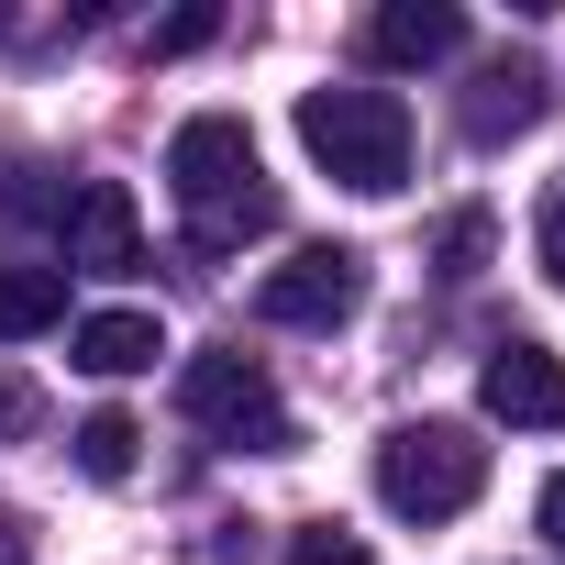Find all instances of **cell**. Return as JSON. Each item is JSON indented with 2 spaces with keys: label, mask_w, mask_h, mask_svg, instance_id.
Wrapping results in <instances>:
<instances>
[{
  "label": "cell",
  "mask_w": 565,
  "mask_h": 565,
  "mask_svg": "<svg viewBox=\"0 0 565 565\" xmlns=\"http://www.w3.org/2000/svg\"><path fill=\"white\" fill-rule=\"evenodd\" d=\"M167 189H178L200 255H233L244 233H277V178H266V156L233 111H189L167 134Z\"/></svg>",
  "instance_id": "6da1fadb"
},
{
  "label": "cell",
  "mask_w": 565,
  "mask_h": 565,
  "mask_svg": "<svg viewBox=\"0 0 565 565\" xmlns=\"http://www.w3.org/2000/svg\"><path fill=\"white\" fill-rule=\"evenodd\" d=\"M300 145H311V167L333 178V189H355V200H388L399 178H411V100L399 89H300Z\"/></svg>",
  "instance_id": "7a4b0ae2"
},
{
  "label": "cell",
  "mask_w": 565,
  "mask_h": 565,
  "mask_svg": "<svg viewBox=\"0 0 565 565\" xmlns=\"http://www.w3.org/2000/svg\"><path fill=\"white\" fill-rule=\"evenodd\" d=\"M178 411H189L200 433L244 444V455H300V422H289V399H277L266 355H244V344H211V355H189V366H178Z\"/></svg>",
  "instance_id": "3957f363"
},
{
  "label": "cell",
  "mask_w": 565,
  "mask_h": 565,
  "mask_svg": "<svg viewBox=\"0 0 565 565\" xmlns=\"http://www.w3.org/2000/svg\"><path fill=\"white\" fill-rule=\"evenodd\" d=\"M477 488H488V444L466 422H399L377 444V499L399 521H455V510H477Z\"/></svg>",
  "instance_id": "277c9868"
},
{
  "label": "cell",
  "mask_w": 565,
  "mask_h": 565,
  "mask_svg": "<svg viewBox=\"0 0 565 565\" xmlns=\"http://www.w3.org/2000/svg\"><path fill=\"white\" fill-rule=\"evenodd\" d=\"M355 311H366V255L355 244H300L289 266L255 277V322H277V333H333Z\"/></svg>",
  "instance_id": "5b68a950"
},
{
  "label": "cell",
  "mask_w": 565,
  "mask_h": 565,
  "mask_svg": "<svg viewBox=\"0 0 565 565\" xmlns=\"http://www.w3.org/2000/svg\"><path fill=\"white\" fill-rule=\"evenodd\" d=\"M477 411L510 422V433H565V355L532 344V333L488 344V366H477Z\"/></svg>",
  "instance_id": "8992f818"
},
{
  "label": "cell",
  "mask_w": 565,
  "mask_h": 565,
  "mask_svg": "<svg viewBox=\"0 0 565 565\" xmlns=\"http://www.w3.org/2000/svg\"><path fill=\"white\" fill-rule=\"evenodd\" d=\"M56 255L89 266V277H134L145 266V222H134V189L122 178H78L67 211H56Z\"/></svg>",
  "instance_id": "52a82bcc"
},
{
  "label": "cell",
  "mask_w": 565,
  "mask_h": 565,
  "mask_svg": "<svg viewBox=\"0 0 565 565\" xmlns=\"http://www.w3.org/2000/svg\"><path fill=\"white\" fill-rule=\"evenodd\" d=\"M455 45H466L455 0H388V12H366V56L377 67H444Z\"/></svg>",
  "instance_id": "ba28073f"
},
{
  "label": "cell",
  "mask_w": 565,
  "mask_h": 565,
  "mask_svg": "<svg viewBox=\"0 0 565 565\" xmlns=\"http://www.w3.org/2000/svg\"><path fill=\"white\" fill-rule=\"evenodd\" d=\"M543 122V67L532 56H488L477 89H466V145H510Z\"/></svg>",
  "instance_id": "9c48e42d"
},
{
  "label": "cell",
  "mask_w": 565,
  "mask_h": 565,
  "mask_svg": "<svg viewBox=\"0 0 565 565\" xmlns=\"http://www.w3.org/2000/svg\"><path fill=\"white\" fill-rule=\"evenodd\" d=\"M67 344H78L67 366H89V377H145V366L167 355V322H156V311H89Z\"/></svg>",
  "instance_id": "30bf717a"
},
{
  "label": "cell",
  "mask_w": 565,
  "mask_h": 565,
  "mask_svg": "<svg viewBox=\"0 0 565 565\" xmlns=\"http://www.w3.org/2000/svg\"><path fill=\"white\" fill-rule=\"evenodd\" d=\"M67 322V266H0V344H34Z\"/></svg>",
  "instance_id": "8fae6325"
},
{
  "label": "cell",
  "mask_w": 565,
  "mask_h": 565,
  "mask_svg": "<svg viewBox=\"0 0 565 565\" xmlns=\"http://www.w3.org/2000/svg\"><path fill=\"white\" fill-rule=\"evenodd\" d=\"M134 455H145V422H134V411H89V422H78V477L122 488V477H134Z\"/></svg>",
  "instance_id": "7c38bea8"
},
{
  "label": "cell",
  "mask_w": 565,
  "mask_h": 565,
  "mask_svg": "<svg viewBox=\"0 0 565 565\" xmlns=\"http://www.w3.org/2000/svg\"><path fill=\"white\" fill-rule=\"evenodd\" d=\"M488 244H499V222H488V211H444L433 266H444V277H477V266H488Z\"/></svg>",
  "instance_id": "4fadbf2b"
},
{
  "label": "cell",
  "mask_w": 565,
  "mask_h": 565,
  "mask_svg": "<svg viewBox=\"0 0 565 565\" xmlns=\"http://www.w3.org/2000/svg\"><path fill=\"white\" fill-rule=\"evenodd\" d=\"M289 565H377V554H366V532H344V521H300V532H289Z\"/></svg>",
  "instance_id": "5bb4252c"
},
{
  "label": "cell",
  "mask_w": 565,
  "mask_h": 565,
  "mask_svg": "<svg viewBox=\"0 0 565 565\" xmlns=\"http://www.w3.org/2000/svg\"><path fill=\"white\" fill-rule=\"evenodd\" d=\"M211 34H222V12H211V0H189V12H167V23L145 34V56H200Z\"/></svg>",
  "instance_id": "9a60e30c"
},
{
  "label": "cell",
  "mask_w": 565,
  "mask_h": 565,
  "mask_svg": "<svg viewBox=\"0 0 565 565\" xmlns=\"http://www.w3.org/2000/svg\"><path fill=\"white\" fill-rule=\"evenodd\" d=\"M532 255H543V277L565 289V178L543 189V222H532Z\"/></svg>",
  "instance_id": "2e32d148"
},
{
  "label": "cell",
  "mask_w": 565,
  "mask_h": 565,
  "mask_svg": "<svg viewBox=\"0 0 565 565\" xmlns=\"http://www.w3.org/2000/svg\"><path fill=\"white\" fill-rule=\"evenodd\" d=\"M0 565H34V532H23L12 510H0Z\"/></svg>",
  "instance_id": "e0dca14e"
},
{
  "label": "cell",
  "mask_w": 565,
  "mask_h": 565,
  "mask_svg": "<svg viewBox=\"0 0 565 565\" xmlns=\"http://www.w3.org/2000/svg\"><path fill=\"white\" fill-rule=\"evenodd\" d=\"M543 532L565 543V477H543Z\"/></svg>",
  "instance_id": "ac0fdd59"
}]
</instances>
